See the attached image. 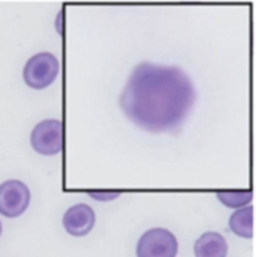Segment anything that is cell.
<instances>
[{
	"mask_svg": "<svg viewBox=\"0 0 256 257\" xmlns=\"http://www.w3.org/2000/svg\"><path fill=\"white\" fill-rule=\"evenodd\" d=\"M178 241L175 235L163 227L146 230L136 247L137 257H177Z\"/></svg>",
	"mask_w": 256,
	"mask_h": 257,
	"instance_id": "obj_4",
	"label": "cell"
},
{
	"mask_svg": "<svg viewBox=\"0 0 256 257\" xmlns=\"http://www.w3.org/2000/svg\"><path fill=\"white\" fill-rule=\"evenodd\" d=\"M229 229L237 236L250 239L253 236V208L250 205L238 208L229 218Z\"/></svg>",
	"mask_w": 256,
	"mask_h": 257,
	"instance_id": "obj_8",
	"label": "cell"
},
{
	"mask_svg": "<svg viewBox=\"0 0 256 257\" xmlns=\"http://www.w3.org/2000/svg\"><path fill=\"white\" fill-rule=\"evenodd\" d=\"M30 205L29 187L18 181L9 179L0 184V214L6 218H17L26 212Z\"/></svg>",
	"mask_w": 256,
	"mask_h": 257,
	"instance_id": "obj_5",
	"label": "cell"
},
{
	"mask_svg": "<svg viewBox=\"0 0 256 257\" xmlns=\"http://www.w3.org/2000/svg\"><path fill=\"white\" fill-rule=\"evenodd\" d=\"M59 71L60 63L57 57L48 51H41L26 62L23 69V80L29 87L35 90H42L54 83Z\"/></svg>",
	"mask_w": 256,
	"mask_h": 257,
	"instance_id": "obj_2",
	"label": "cell"
},
{
	"mask_svg": "<svg viewBox=\"0 0 256 257\" xmlns=\"http://www.w3.org/2000/svg\"><path fill=\"white\" fill-rule=\"evenodd\" d=\"M119 191H91L89 196L95 200H101V202H107V200H113L116 197H119Z\"/></svg>",
	"mask_w": 256,
	"mask_h": 257,
	"instance_id": "obj_10",
	"label": "cell"
},
{
	"mask_svg": "<svg viewBox=\"0 0 256 257\" xmlns=\"http://www.w3.org/2000/svg\"><path fill=\"white\" fill-rule=\"evenodd\" d=\"M217 199L226 208L238 209L247 206L252 202L253 194L250 190H228V191H217Z\"/></svg>",
	"mask_w": 256,
	"mask_h": 257,
	"instance_id": "obj_9",
	"label": "cell"
},
{
	"mask_svg": "<svg viewBox=\"0 0 256 257\" xmlns=\"http://www.w3.org/2000/svg\"><path fill=\"white\" fill-rule=\"evenodd\" d=\"M0 235H2V223H0Z\"/></svg>",
	"mask_w": 256,
	"mask_h": 257,
	"instance_id": "obj_11",
	"label": "cell"
},
{
	"mask_svg": "<svg viewBox=\"0 0 256 257\" xmlns=\"http://www.w3.org/2000/svg\"><path fill=\"white\" fill-rule=\"evenodd\" d=\"M30 145L35 152L53 157L63 149V123L59 119H45L35 125L30 134Z\"/></svg>",
	"mask_w": 256,
	"mask_h": 257,
	"instance_id": "obj_3",
	"label": "cell"
},
{
	"mask_svg": "<svg viewBox=\"0 0 256 257\" xmlns=\"http://www.w3.org/2000/svg\"><path fill=\"white\" fill-rule=\"evenodd\" d=\"M196 87L178 66L139 63L119 96L127 119L143 131L160 134L178 131L196 104Z\"/></svg>",
	"mask_w": 256,
	"mask_h": 257,
	"instance_id": "obj_1",
	"label": "cell"
},
{
	"mask_svg": "<svg viewBox=\"0 0 256 257\" xmlns=\"http://www.w3.org/2000/svg\"><path fill=\"white\" fill-rule=\"evenodd\" d=\"M195 257H226L228 242L219 232H205L193 247Z\"/></svg>",
	"mask_w": 256,
	"mask_h": 257,
	"instance_id": "obj_7",
	"label": "cell"
},
{
	"mask_svg": "<svg viewBox=\"0 0 256 257\" xmlns=\"http://www.w3.org/2000/svg\"><path fill=\"white\" fill-rule=\"evenodd\" d=\"M95 221H97L95 211L84 203H77L68 208L62 218V224L66 233L77 238L91 233V230L95 226Z\"/></svg>",
	"mask_w": 256,
	"mask_h": 257,
	"instance_id": "obj_6",
	"label": "cell"
}]
</instances>
